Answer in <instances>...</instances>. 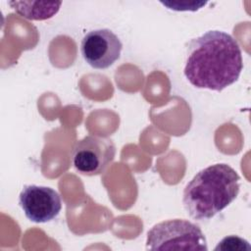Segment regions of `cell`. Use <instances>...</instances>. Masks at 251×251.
I'll use <instances>...</instances> for the list:
<instances>
[{
	"instance_id": "obj_1",
	"label": "cell",
	"mask_w": 251,
	"mask_h": 251,
	"mask_svg": "<svg viewBox=\"0 0 251 251\" xmlns=\"http://www.w3.org/2000/svg\"><path fill=\"white\" fill-rule=\"evenodd\" d=\"M243 69L237 41L222 30H208L188 43L184 76L196 88L222 91L234 83Z\"/></svg>"
},
{
	"instance_id": "obj_2",
	"label": "cell",
	"mask_w": 251,
	"mask_h": 251,
	"mask_svg": "<svg viewBox=\"0 0 251 251\" xmlns=\"http://www.w3.org/2000/svg\"><path fill=\"white\" fill-rule=\"evenodd\" d=\"M239 180L238 174L227 164L201 170L184 187L182 203L186 212L197 221L213 218L237 197Z\"/></svg>"
},
{
	"instance_id": "obj_3",
	"label": "cell",
	"mask_w": 251,
	"mask_h": 251,
	"mask_svg": "<svg viewBox=\"0 0 251 251\" xmlns=\"http://www.w3.org/2000/svg\"><path fill=\"white\" fill-rule=\"evenodd\" d=\"M149 250L207 251V241L201 228L186 220L174 219L155 225L147 233Z\"/></svg>"
},
{
	"instance_id": "obj_4",
	"label": "cell",
	"mask_w": 251,
	"mask_h": 251,
	"mask_svg": "<svg viewBox=\"0 0 251 251\" xmlns=\"http://www.w3.org/2000/svg\"><path fill=\"white\" fill-rule=\"evenodd\" d=\"M116 147L107 136L89 134L78 140L72 151V162L75 170L84 176L102 174L113 162Z\"/></svg>"
},
{
	"instance_id": "obj_5",
	"label": "cell",
	"mask_w": 251,
	"mask_h": 251,
	"mask_svg": "<svg viewBox=\"0 0 251 251\" xmlns=\"http://www.w3.org/2000/svg\"><path fill=\"white\" fill-rule=\"evenodd\" d=\"M123 43L118 35L108 28L87 32L82 38L80 51L86 63L94 69L111 67L121 56Z\"/></svg>"
},
{
	"instance_id": "obj_6",
	"label": "cell",
	"mask_w": 251,
	"mask_h": 251,
	"mask_svg": "<svg viewBox=\"0 0 251 251\" xmlns=\"http://www.w3.org/2000/svg\"><path fill=\"white\" fill-rule=\"evenodd\" d=\"M19 204L25 217L38 224L54 220L62 209V200L56 190L35 184L24 186L19 196Z\"/></svg>"
},
{
	"instance_id": "obj_7",
	"label": "cell",
	"mask_w": 251,
	"mask_h": 251,
	"mask_svg": "<svg viewBox=\"0 0 251 251\" xmlns=\"http://www.w3.org/2000/svg\"><path fill=\"white\" fill-rule=\"evenodd\" d=\"M8 4L23 18L32 21H44L59 12L62 2L11 1Z\"/></svg>"
},
{
	"instance_id": "obj_8",
	"label": "cell",
	"mask_w": 251,
	"mask_h": 251,
	"mask_svg": "<svg viewBox=\"0 0 251 251\" xmlns=\"http://www.w3.org/2000/svg\"><path fill=\"white\" fill-rule=\"evenodd\" d=\"M216 251H250L251 246L247 240L235 236L230 235L223 238L218 245L215 247Z\"/></svg>"
},
{
	"instance_id": "obj_9",
	"label": "cell",
	"mask_w": 251,
	"mask_h": 251,
	"mask_svg": "<svg viewBox=\"0 0 251 251\" xmlns=\"http://www.w3.org/2000/svg\"><path fill=\"white\" fill-rule=\"evenodd\" d=\"M162 5L168 7L170 10L174 11H197L204 7L207 2L198 1H167L161 2Z\"/></svg>"
}]
</instances>
